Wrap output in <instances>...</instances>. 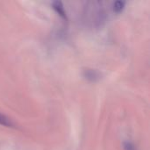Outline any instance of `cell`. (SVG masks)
<instances>
[{
    "label": "cell",
    "mask_w": 150,
    "mask_h": 150,
    "mask_svg": "<svg viewBox=\"0 0 150 150\" xmlns=\"http://www.w3.org/2000/svg\"><path fill=\"white\" fill-rule=\"evenodd\" d=\"M84 77L91 82H97L101 78V74L94 69H86L83 73Z\"/></svg>",
    "instance_id": "6da1fadb"
},
{
    "label": "cell",
    "mask_w": 150,
    "mask_h": 150,
    "mask_svg": "<svg viewBox=\"0 0 150 150\" xmlns=\"http://www.w3.org/2000/svg\"><path fill=\"white\" fill-rule=\"evenodd\" d=\"M53 7H54V9L57 11V13H58L61 17L66 18L65 11H64V8H63V6H62V4L61 2H54V3L53 4Z\"/></svg>",
    "instance_id": "7a4b0ae2"
},
{
    "label": "cell",
    "mask_w": 150,
    "mask_h": 150,
    "mask_svg": "<svg viewBox=\"0 0 150 150\" xmlns=\"http://www.w3.org/2000/svg\"><path fill=\"white\" fill-rule=\"evenodd\" d=\"M125 6V2L122 1H116L112 4V10L115 13H120Z\"/></svg>",
    "instance_id": "3957f363"
},
{
    "label": "cell",
    "mask_w": 150,
    "mask_h": 150,
    "mask_svg": "<svg viewBox=\"0 0 150 150\" xmlns=\"http://www.w3.org/2000/svg\"><path fill=\"white\" fill-rule=\"evenodd\" d=\"M0 125L4 126V127H8L13 126V124L11 123V121L6 116L3 115L1 113H0Z\"/></svg>",
    "instance_id": "277c9868"
},
{
    "label": "cell",
    "mask_w": 150,
    "mask_h": 150,
    "mask_svg": "<svg viewBox=\"0 0 150 150\" xmlns=\"http://www.w3.org/2000/svg\"><path fill=\"white\" fill-rule=\"evenodd\" d=\"M123 148H124V150H136L135 146L132 142H125L123 145Z\"/></svg>",
    "instance_id": "5b68a950"
}]
</instances>
